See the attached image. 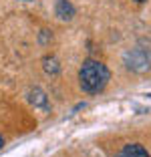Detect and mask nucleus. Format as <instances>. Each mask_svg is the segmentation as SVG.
<instances>
[{"label": "nucleus", "instance_id": "3", "mask_svg": "<svg viewBox=\"0 0 151 157\" xmlns=\"http://www.w3.org/2000/svg\"><path fill=\"white\" fill-rule=\"evenodd\" d=\"M121 153H125L127 157H151L149 153H147V149L143 147V145H139V143H129V145H125Z\"/></svg>", "mask_w": 151, "mask_h": 157}, {"label": "nucleus", "instance_id": "1", "mask_svg": "<svg viewBox=\"0 0 151 157\" xmlns=\"http://www.w3.org/2000/svg\"><path fill=\"white\" fill-rule=\"evenodd\" d=\"M109 78H111L109 69L99 60H87L79 71V83H81L83 91L91 93V95H97L103 91L109 83Z\"/></svg>", "mask_w": 151, "mask_h": 157}, {"label": "nucleus", "instance_id": "6", "mask_svg": "<svg viewBox=\"0 0 151 157\" xmlns=\"http://www.w3.org/2000/svg\"><path fill=\"white\" fill-rule=\"evenodd\" d=\"M2 145H4V139L0 137V149H2Z\"/></svg>", "mask_w": 151, "mask_h": 157}, {"label": "nucleus", "instance_id": "7", "mask_svg": "<svg viewBox=\"0 0 151 157\" xmlns=\"http://www.w3.org/2000/svg\"><path fill=\"white\" fill-rule=\"evenodd\" d=\"M115 157H127V155H125V153H119V155H115Z\"/></svg>", "mask_w": 151, "mask_h": 157}, {"label": "nucleus", "instance_id": "4", "mask_svg": "<svg viewBox=\"0 0 151 157\" xmlns=\"http://www.w3.org/2000/svg\"><path fill=\"white\" fill-rule=\"evenodd\" d=\"M28 101H30L34 107L48 109V99H46L45 91H41V89H34V91H30V95H28Z\"/></svg>", "mask_w": 151, "mask_h": 157}, {"label": "nucleus", "instance_id": "2", "mask_svg": "<svg viewBox=\"0 0 151 157\" xmlns=\"http://www.w3.org/2000/svg\"><path fill=\"white\" fill-rule=\"evenodd\" d=\"M56 14H59L60 20H71L75 16V8L69 0H56V6H55Z\"/></svg>", "mask_w": 151, "mask_h": 157}, {"label": "nucleus", "instance_id": "8", "mask_svg": "<svg viewBox=\"0 0 151 157\" xmlns=\"http://www.w3.org/2000/svg\"><path fill=\"white\" fill-rule=\"evenodd\" d=\"M135 2H145V0H135Z\"/></svg>", "mask_w": 151, "mask_h": 157}, {"label": "nucleus", "instance_id": "5", "mask_svg": "<svg viewBox=\"0 0 151 157\" xmlns=\"http://www.w3.org/2000/svg\"><path fill=\"white\" fill-rule=\"evenodd\" d=\"M45 71L46 73H59V65L55 59H46L45 60Z\"/></svg>", "mask_w": 151, "mask_h": 157}]
</instances>
